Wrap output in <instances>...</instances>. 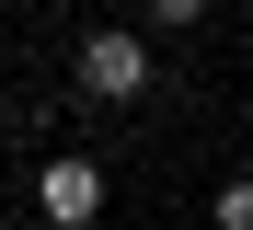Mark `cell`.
<instances>
[{"label": "cell", "mask_w": 253, "mask_h": 230, "mask_svg": "<svg viewBox=\"0 0 253 230\" xmlns=\"http://www.w3.org/2000/svg\"><path fill=\"white\" fill-rule=\"evenodd\" d=\"M161 69H150V35H126V23H104V35H81V92L92 104H138Z\"/></svg>", "instance_id": "1"}, {"label": "cell", "mask_w": 253, "mask_h": 230, "mask_svg": "<svg viewBox=\"0 0 253 230\" xmlns=\"http://www.w3.org/2000/svg\"><path fill=\"white\" fill-rule=\"evenodd\" d=\"M35 207H46V230H92L104 219V161H35Z\"/></svg>", "instance_id": "2"}, {"label": "cell", "mask_w": 253, "mask_h": 230, "mask_svg": "<svg viewBox=\"0 0 253 230\" xmlns=\"http://www.w3.org/2000/svg\"><path fill=\"white\" fill-rule=\"evenodd\" d=\"M138 12H150L161 35H184V23H207V0H138Z\"/></svg>", "instance_id": "3"}, {"label": "cell", "mask_w": 253, "mask_h": 230, "mask_svg": "<svg viewBox=\"0 0 253 230\" xmlns=\"http://www.w3.org/2000/svg\"><path fill=\"white\" fill-rule=\"evenodd\" d=\"M219 230H253V173H242V184H219Z\"/></svg>", "instance_id": "4"}, {"label": "cell", "mask_w": 253, "mask_h": 230, "mask_svg": "<svg viewBox=\"0 0 253 230\" xmlns=\"http://www.w3.org/2000/svg\"><path fill=\"white\" fill-rule=\"evenodd\" d=\"M0 150H12V104H0Z\"/></svg>", "instance_id": "5"}]
</instances>
